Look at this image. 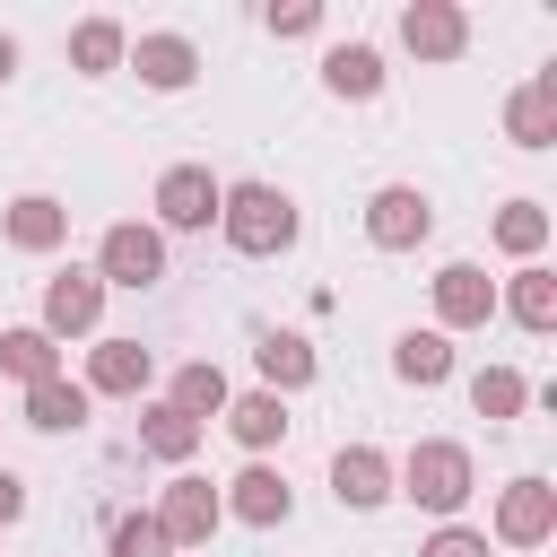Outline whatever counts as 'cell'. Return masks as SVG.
Returning a JSON list of instances; mask_svg holds the SVG:
<instances>
[{"mask_svg": "<svg viewBox=\"0 0 557 557\" xmlns=\"http://www.w3.org/2000/svg\"><path fill=\"white\" fill-rule=\"evenodd\" d=\"M17 513H26V479H17V470H0V522H17Z\"/></svg>", "mask_w": 557, "mask_h": 557, "instance_id": "32", "label": "cell"}, {"mask_svg": "<svg viewBox=\"0 0 557 557\" xmlns=\"http://www.w3.org/2000/svg\"><path fill=\"white\" fill-rule=\"evenodd\" d=\"M122 61H131V35H122L113 17H78V26H70V70L104 78V70H122Z\"/></svg>", "mask_w": 557, "mask_h": 557, "instance_id": "22", "label": "cell"}, {"mask_svg": "<svg viewBox=\"0 0 557 557\" xmlns=\"http://www.w3.org/2000/svg\"><path fill=\"white\" fill-rule=\"evenodd\" d=\"M487 313H496V278L479 261H444L435 270V322L444 331H479Z\"/></svg>", "mask_w": 557, "mask_h": 557, "instance_id": "10", "label": "cell"}, {"mask_svg": "<svg viewBox=\"0 0 557 557\" xmlns=\"http://www.w3.org/2000/svg\"><path fill=\"white\" fill-rule=\"evenodd\" d=\"M26 426H35V435H70V426H87V383H70V374L26 383Z\"/></svg>", "mask_w": 557, "mask_h": 557, "instance_id": "18", "label": "cell"}, {"mask_svg": "<svg viewBox=\"0 0 557 557\" xmlns=\"http://www.w3.org/2000/svg\"><path fill=\"white\" fill-rule=\"evenodd\" d=\"M322 87H331V96H348V104L383 96V52H374V44H331V61H322Z\"/></svg>", "mask_w": 557, "mask_h": 557, "instance_id": "19", "label": "cell"}, {"mask_svg": "<svg viewBox=\"0 0 557 557\" xmlns=\"http://www.w3.org/2000/svg\"><path fill=\"white\" fill-rule=\"evenodd\" d=\"M505 313H513L522 331H557V270L522 261V270H513V287H505Z\"/></svg>", "mask_w": 557, "mask_h": 557, "instance_id": "23", "label": "cell"}, {"mask_svg": "<svg viewBox=\"0 0 557 557\" xmlns=\"http://www.w3.org/2000/svg\"><path fill=\"white\" fill-rule=\"evenodd\" d=\"M0 226H9V244H17V252H52V244L70 235V209H61L52 191H17Z\"/></svg>", "mask_w": 557, "mask_h": 557, "instance_id": "16", "label": "cell"}, {"mask_svg": "<svg viewBox=\"0 0 557 557\" xmlns=\"http://www.w3.org/2000/svg\"><path fill=\"white\" fill-rule=\"evenodd\" d=\"M235 522H252V531H278L287 513H296V496H287V479L270 470V461H252V470H235L226 479V496H218Z\"/></svg>", "mask_w": 557, "mask_h": 557, "instance_id": "12", "label": "cell"}, {"mask_svg": "<svg viewBox=\"0 0 557 557\" xmlns=\"http://www.w3.org/2000/svg\"><path fill=\"white\" fill-rule=\"evenodd\" d=\"M548 531H557V487L548 479H513L496 496V540L505 548H548Z\"/></svg>", "mask_w": 557, "mask_h": 557, "instance_id": "8", "label": "cell"}, {"mask_svg": "<svg viewBox=\"0 0 557 557\" xmlns=\"http://www.w3.org/2000/svg\"><path fill=\"white\" fill-rule=\"evenodd\" d=\"M522 400H531V383H522L513 366H479V374H470V409H479V418H522Z\"/></svg>", "mask_w": 557, "mask_h": 557, "instance_id": "27", "label": "cell"}, {"mask_svg": "<svg viewBox=\"0 0 557 557\" xmlns=\"http://www.w3.org/2000/svg\"><path fill=\"white\" fill-rule=\"evenodd\" d=\"M496 244H505L513 261H531V252L548 244V209H540V200H505V209H496Z\"/></svg>", "mask_w": 557, "mask_h": 557, "instance_id": "28", "label": "cell"}, {"mask_svg": "<svg viewBox=\"0 0 557 557\" xmlns=\"http://www.w3.org/2000/svg\"><path fill=\"white\" fill-rule=\"evenodd\" d=\"M226 426H235L244 453H270V444L287 435V400H278V392H244V400H226Z\"/></svg>", "mask_w": 557, "mask_h": 557, "instance_id": "24", "label": "cell"}, {"mask_svg": "<svg viewBox=\"0 0 557 557\" xmlns=\"http://www.w3.org/2000/svg\"><path fill=\"white\" fill-rule=\"evenodd\" d=\"M96 278L104 287H157L165 278V235L157 226H139V218H122V226H104V244H96Z\"/></svg>", "mask_w": 557, "mask_h": 557, "instance_id": "4", "label": "cell"}, {"mask_svg": "<svg viewBox=\"0 0 557 557\" xmlns=\"http://www.w3.org/2000/svg\"><path fill=\"white\" fill-rule=\"evenodd\" d=\"M0 366H9L17 383H52V374H61V348L26 322V331H0Z\"/></svg>", "mask_w": 557, "mask_h": 557, "instance_id": "26", "label": "cell"}, {"mask_svg": "<svg viewBox=\"0 0 557 557\" xmlns=\"http://www.w3.org/2000/svg\"><path fill=\"white\" fill-rule=\"evenodd\" d=\"M418 557H487V531H470V522H444Z\"/></svg>", "mask_w": 557, "mask_h": 557, "instance_id": "30", "label": "cell"}, {"mask_svg": "<svg viewBox=\"0 0 557 557\" xmlns=\"http://www.w3.org/2000/svg\"><path fill=\"white\" fill-rule=\"evenodd\" d=\"M139 453H148V461H191V453H200V426L157 400V409H139Z\"/></svg>", "mask_w": 557, "mask_h": 557, "instance_id": "25", "label": "cell"}, {"mask_svg": "<svg viewBox=\"0 0 557 557\" xmlns=\"http://www.w3.org/2000/svg\"><path fill=\"white\" fill-rule=\"evenodd\" d=\"M9 70H17V44H9V35H0V87H9Z\"/></svg>", "mask_w": 557, "mask_h": 557, "instance_id": "33", "label": "cell"}, {"mask_svg": "<svg viewBox=\"0 0 557 557\" xmlns=\"http://www.w3.org/2000/svg\"><path fill=\"white\" fill-rule=\"evenodd\" d=\"M470 487H479V470H470V453L444 444V435L409 444V461L392 470V496H409V505H426V513H444V522L470 505Z\"/></svg>", "mask_w": 557, "mask_h": 557, "instance_id": "2", "label": "cell"}, {"mask_svg": "<svg viewBox=\"0 0 557 557\" xmlns=\"http://www.w3.org/2000/svg\"><path fill=\"white\" fill-rule=\"evenodd\" d=\"M131 70H139V87L174 96V87H191V78H200V52H191L183 35H139V44H131Z\"/></svg>", "mask_w": 557, "mask_h": 557, "instance_id": "14", "label": "cell"}, {"mask_svg": "<svg viewBox=\"0 0 557 557\" xmlns=\"http://www.w3.org/2000/svg\"><path fill=\"white\" fill-rule=\"evenodd\" d=\"M505 131H513V148H548L557 139V70H540L531 87L505 96Z\"/></svg>", "mask_w": 557, "mask_h": 557, "instance_id": "15", "label": "cell"}, {"mask_svg": "<svg viewBox=\"0 0 557 557\" xmlns=\"http://www.w3.org/2000/svg\"><path fill=\"white\" fill-rule=\"evenodd\" d=\"M252 366H261V392H305V383H313V339H296V331H261Z\"/></svg>", "mask_w": 557, "mask_h": 557, "instance_id": "17", "label": "cell"}, {"mask_svg": "<svg viewBox=\"0 0 557 557\" xmlns=\"http://www.w3.org/2000/svg\"><path fill=\"white\" fill-rule=\"evenodd\" d=\"M104 322V278L96 270H61L52 287H44V339H78V331H96Z\"/></svg>", "mask_w": 557, "mask_h": 557, "instance_id": "6", "label": "cell"}, {"mask_svg": "<svg viewBox=\"0 0 557 557\" xmlns=\"http://www.w3.org/2000/svg\"><path fill=\"white\" fill-rule=\"evenodd\" d=\"M113 557H174V540L157 531V513H122L113 522Z\"/></svg>", "mask_w": 557, "mask_h": 557, "instance_id": "29", "label": "cell"}, {"mask_svg": "<svg viewBox=\"0 0 557 557\" xmlns=\"http://www.w3.org/2000/svg\"><path fill=\"white\" fill-rule=\"evenodd\" d=\"M322 26V9L313 0H287V9H270V35H313Z\"/></svg>", "mask_w": 557, "mask_h": 557, "instance_id": "31", "label": "cell"}, {"mask_svg": "<svg viewBox=\"0 0 557 557\" xmlns=\"http://www.w3.org/2000/svg\"><path fill=\"white\" fill-rule=\"evenodd\" d=\"M157 383V357L139 348V339H96L87 348V400L104 392V400H139Z\"/></svg>", "mask_w": 557, "mask_h": 557, "instance_id": "11", "label": "cell"}, {"mask_svg": "<svg viewBox=\"0 0 557 557\" xmlns=\"http://www.w3.org/2000/svg\"><path fill=\"white\" fill-rule=\"evenodd\" d=\"M218 522H226V505H218V487H209V479H191V470H183V479L165 487V505H157V531H165L174 548H209V531H218Z\"/></svg>", "mask_w": 557, "mask_h": 557, "instance_id": "7", "label": "cell"}, {"mask_svg": "<svg viewBox=\"0 0 557 557\" xmlns=\"http://www.w3.org/2000/svg\"><path fill=\"white\" fill-rule=\"evenodd\" d=\"M218 226H226V244L244 252V261H278L287 244H296V200L278 191V183H226V200H218Z\"/></svg>", "mask_w": 557, "mask_h": 557, "instance_id": "1", "label": "cell"}, {"mask_svg": "<svg viewBox=\"0 0 557 557\" xmlns=\"http://www.w3.org/2000/svg\"><path fill=\"white\" fill-rule=\"evenodd\" d=\"M400 44H409L418 61H461V52H470V17H461L453 0H409V9H400Z\"/></svg>", "mask_w": 557, "mask_h": 557, "instance_id": "9", "label": "cell"}, {"mask_svg": "<svg viewBox=\"0 0 557 557\" xmlns=\"http://www.w3.org/2000/svg\"><path fill=\"white\" fill-rule=\"evenodd\" d=\"M392 374L418 383V392H435V383L453 374V339H444V331H400V339H392Z\"/></svg>", "mask_w": 557, "mask_h": 557, "instance_id": "20", "label": "cell"}, {"mask_svg": "<svg viewBox=\"0 0 557 557\" xmlns=\"http://www.w3.org/2000/svg\"><path fill=\"white\" fill-rule=\"evenodd\" d=\"M218 200H226V183H218L209 165H165V174H157V218H165L174 235L218 226Z\"/></svg>", "mask_w": 557, "mask_h": 557, "instance_id": "5", "label": "cell"}, {"mask_svg": "<svg viewBox=\"0 0 557 557\" xmlns=\"http://www.w3.org/2000/svg\"><path fill=\"white\" fill-rule=\"evenodd\" d=\"M435 235V200L418 191V183H383L374 200H366V244L374 252H418Z\"/></svg>", "mask_w": 557, "mask_h": 557, "instance_id": "3", "label": "cell"}, {"mask_svg": "<svg viewBox=\"0 0 557 557\" xmlns=\"http://www.w3.org/2000/svg\"><path fill=\"white\" fill-rule=\"evenodd\" d=\"M331 496H339L348 513H374V505L392 496V461H383L374 444H339V453H331Z\"/></svg>", "mask_w": 557, "mask_h": 557, "instance_id": "13", "label": "cell"}, {"mask_svg": "<svg viewBox=\"0 0 557 557\" xmlns=\"http://www.w3.org/2000/svg\"><path fill=\"white\" fill-rule=\"evenodd\" d=\"M226 400H235V392H226V374H218L209 357H191V366L174 374V392H165V409H183L191 426H209V418H226Z\"/></svg>", "mask_w": 557, "mask_h": 557, "instance_id": "21", "label": "cell"}]
</instances>
